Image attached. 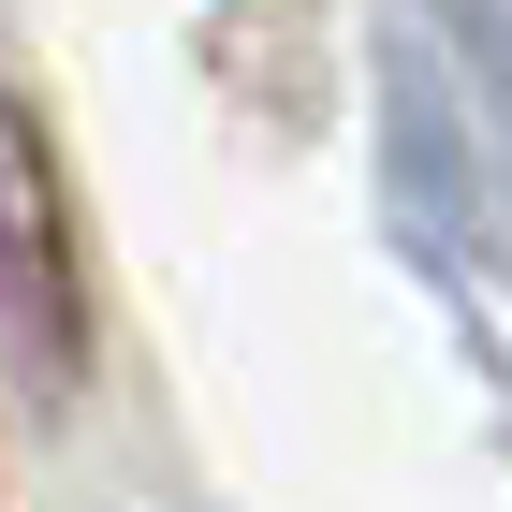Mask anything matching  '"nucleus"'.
<instances>
[{
    "mask_svg": "<svg viewBox=\"0 0 512 512\" xmlns=\"http://www.w3.org/2000/svg\"><path fill=\"white\" fill-rule=\"evenodd\" d=\"M0 352L30 395L88 381V235H74V176L59 132L15 74H0Z\"/></svg>",
    "mask_w": 512,
    "mask_h": 512,
    "instance_id": "f257e3e1",
    "label": "nucleus"
}]
</instances>
